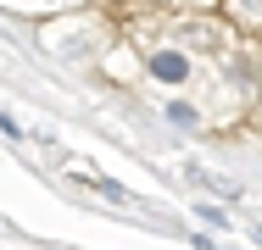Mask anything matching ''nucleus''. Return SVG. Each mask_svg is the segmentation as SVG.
Returning <instances> with one entry per match:
<instances>
[{"label": "nucleus", "instance_id": "nucleus-1", "mask_svg": "<svg viewBox=\"0 0 262 250\" xmlns=\"http://www.w3.org/2000/svg\"><path fill=\"white\" fill-rule=\"evenodd\" d=\"M151 72H157V78H167V84H184L190 61H184L179 50H157V56H151Z\"/></svg>", "mask_w": 262, "mask_h": 250}]
</instances>
